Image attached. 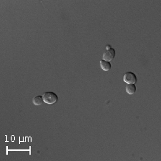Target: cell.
I'll return each mask as SVG.
<instances>
[{
	"mask_svg": "<svg viewBox=\"0 0 161 161\" xmlns=\"http://www.w3.org/2000/svg\"><path fill=\"white\" fill-rule=\"evenodd\" d=\"M44 102L47 104L52 105L55 103L58 100V96L55 92H47L42 95Z\"/></svg>",
	"mask_w": 161,
	"mask_h": 161,
	"instance_id": "1",
	"label": "cell"
},
{
	"mask_svg": "<svg viewBox=\"0 0 161 161\" xmlns=\"http://www.w3.org/2000/svg\"><path fill=\"white\" fill-rule=\"evenodd\" d=\"M124 81L128 84H135L138 81L136 75L132 72H128L124 74Z\"/></svg>",
	"mask_w": 161,
	"mask_h": 161,
	"instance_id": "2",
	"label": "cell"
},
{
	"mask_svg": "<svg viewBox=\"0 0 161 161\" xmlns=\"http://www.w3.org/2000/svg\"><path fill=\"white\" fill-rule=\"evenodd\" d=\"M115 56V49L110 48L108 49V50H107L105 52H104L103 57V60L109 62V61L113 60V59H114Z\"/></svg>",
	"mask_w": 161,
	"mask_h": 161,
	"instance_id": "3",
	"label": "cell"
},
{
	"mask_svg": "<svg viewBox=\"0 0 161 161\" xmlns=\"http://www.w3.org/2000/svg\"><path fill=\"white\" fill-rule=\"evenodd\" d=\"M100 67L104 71H108L111 69V64L104 60L100 61Z\"/></svg>",
	"mask_w": 161,
	"mask_h": 161,
	"instance_id": "4",
	"label": "cell"
},
{
	"mask_svg": "<svg viewBox=\"0 0 161 161\" xmlns=\"http://www.w3.org/2000/svg\"><path fill=\"white\" fill-rule=\"evenodd\" d=\"M126 91L128 94L133 95L136 91V86L135 85V84H128L126 86Z\"/></svg>",
	"mask_w": 161,
	"mask_h": 161,
	"instance_id": "5",
	"label": "cell"
},
{
	"mask_svg": "<svg viewBox=\"0 0 161 161\" xmlns=\"http://www.w3.org/2000/svg\"><path fill=\"white\" fill-rule=\"evenodd\" d=\"M44 100L43 97H42V96H37L35 97L33 99V103L34 105H42V103H43Z\"/></svg>",
	"mask_w": 161,
	"mask_h": 161,
	"instance_id": "6",
	"label": "cell"
}]
</instances>
